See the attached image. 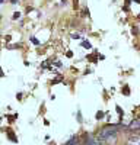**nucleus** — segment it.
Listing matches in <instances>:
<instances>
[{"label": "nucleus", "instance_id": "obj_21", "mask_svg": "<svg viewBox=\"0 0 140 145\" xmlns=\"http://www.w3.org/2000/svg\"><path fill=\"white\" fill-rule=\"evenodd\" d=\"M101 145H105V144H101Z\"/></svg>", "mask_w": 140, "mask_h": 145}, {"label": "nucleus", "instance_id": "obj_2", "mask_svg": "<svg viewBox=\"0 0 140 145\" xmlns=\"http://www.w3.org/2000/svg\"><path fill=\"white\" fill-rule=\"evenodd\" d=\"M128 129L130 131H139L140 129V119H133L130 125H128Z\"/></svg>", "mask_w": 140, "mask_h": 145}, {"label": "nucleus", "instance_id": "obj_19", "mask_svg": "<svg viewBox=\"0 0 140 145\" xmlns=\"http://www.w3.org/2000/svg\"><path fill=\"white\" fill-rule=\"evenodd\" d=\"M10 3H13V5H16V3H19V0H10Z\"/></svg>", "mask_w": 140, "mask_h": 145}, {"label": "nucleus", "instance_id": "obj_18", "mask_svg": "<svg viewBox=\"0 0 140 145\" xmlns=\"http://www.w3.org/2000/svg\"><path fill=\"white\" fill-rule=\"evenodd\" d=\"M98 58H99V59H105V55H102V54H98Z\"/></svg>", "mask_w": 140, "mask_h": 145}, {"label": "nucleus", "instance_id": "obj_13", "mask_svg": "<svg viewBox=\"0 0 140 145\" xmlns=\"http://www.w3.org/2000/svg\"><path fill=\"white\" fill-rule=\"evenodd\" d=\"M131 33H133V35H139V28H137V26H133V28H131Z\"/></svg>", "mask_w": 140, "mask_h": 145}, {"label": "nucleus", "instance_id": "obj_14", "mask_svg": "<svg viewBox=\"0 0 140 145\" xmlns=\"http://www.w3.org/2000/svg\"><path fill=\"white\" fill-rule=\"evenodd\" d=\"M66 57H67V58H73V51H70V50L66 51Z\"/></svg>", "mask_w": 140, "mask_h": 145}, {"label": "nucleus", "instance_id": "obj_9", "mask_svg": "<svg viewBox=\"0 0 140 145\" xmlns=\"http://www.w3.org/2000/svg\"><path fill=\"white\" fill-rule=\"evenodd\" d=\"M31 42H32V45H35V46H38V45H40V41L35 38V36H31Z\"/></svg>", "mask_w": 140, "mask_h": 145}, {"label": "nucleus", "instance_id": "obj_4", "mask_svg": "<svg viewBox=\"0 0 140 145\" xmlns=\"http://www.w3.org/2000/svg\"><path fill=\"white\" fill-rule=\"evenodd\" d=\"M121 93L124 94V96H130V87H128V84H124L123 86V90H121Z\"/></svg>", "mask_w": 140, "mask_h": 145}, {"label": "nucleus", "instance_id": "obj_10", "mask_svg": "<svg viewBox=\"0 0 140 145\" xmlns=\"http://www.w3.org/2000/svg\"><path fill=\"white\" fill-rule=\"evenodd\" d=\"M76 118H77V120H79V123H82V122H83V118H82V112H80V110L77 112Z\"/></svg>", "mask_w": 140, "mask_h": 145}, {"label": "nucleus", "instance_id": "obj_12", "mask_svg": "<svg viewBox=\"0 0 140 145\" xmlns=\"http://www.w3.org/2000/svg\"><path fill=\"white\" fill-rule=\"evenodd\" d=\"M19 18H20V12H15L13 16H12V19H15V20H16V19H19Z\"/></svg>", "mask_w": 140, "mask_h": 145}, {"label": "nucleus", "instance_id": "obj_1", "mask_svg": "<svg viewBox=\"0 0 140 145\" xmlns=\"http://www.w3.org/2000/svg\"><path fill=\"white\" fill-rule=\"evenodd\" d=\"M123 123H117V125H107V126H104L101 131H99V134H98V142H102L105 138H108V137H112V135H117V132H118V129L121 128Z\"/></svg>", "mask_w": 140, "mask_h": 145}, {"label": "nucleus", "instance_id": "obj_15", "mask_svg": "<svg viewBox=\"0 0 140 145\" xmlns=\"http://www.w3.org/2000/svg\"><path fill=\"white\" fill-rule=\"evenodd\" d=\"M70 36H72L73 39H80V38H82V36H80V35H77V33H72Z\"/></svg>", "mask_w": 140, "mask_h": 145}, {"label": "nucleus", "instance_id": "obj_8", "mask_svg": "<svg viewBox=\"0 0 140 145\" xmlns=\"http://www.w3.org/2000/svg\"><path fill=\"white\" fill-rule=\"evenodd\" d=\"M115 109H117V112H118V116H120V118H123V116H124V110H123V109H121L118 105L115 106Z\"/></svg>", "mask_w": 140, "mask_h": 145}, {"label": "nucleus", "instance_id": "obj_7", "mask_svg": "<svg viewBox=\"0 0 140 145\" xmlns=\"http://www.w3.org/2000/svg\"><path fill=\"white\" fill-rule=\"evenodd\" d=\"M80 45L83 46V48H86V50H90V48H92V44H90L89 41H83V42H82Z\"/></svg>", "mask_w": 140, "mask_h": 145}, {"label": "nucleus", "instance_id": "obj_5", "mask_svg": "<svg viewBox=\"0 0 140 145\" xmlns=\"http://www.w3.org/2000/svg\"><path fill=\"white\" fill-rule=\"evenodd\" d=\"M53 61V59H47V61H44L42 64H41V68L42 70H50L51 67H50V63Z\"/></svg>", "mask_w": 140, "mask_h": 145}, {"label": "nucleus", "instance_id": "obj_11", "mask_svg": "<svg viewBox=\"0 0 140 145\" xmlns=\"http://www.w3.org/2000/svg\"><path fill=\"white\" fill-rule=\"evenodd\" d=\"M61 78H63L61 76H58V78H55V80H51V84H57V83H60V81H63Z\"/></svg>", "mask_w": 140, "mask_h": 145}, {"label": "nucleus", "instance_id": "obj_16", "mask_svg": "<svg viewBox=\"0 0 140 145\" xmlns=\"http://www.w3.org/2000/svg\"><path fill=\"white\" fill-rule=\"evenodd\" d=\"M53 63H54V65H55L57 68H60V67H61V61H54V59H53Z\"/></svg>", "mask_w": 140, "mask_h": 145}, {"label": "nucleus", "instance_id": "obj_3", "mask_svg": "<svg viewBox=\"0 0 140 145\" xmlns=\"http://www.w3.org/2000/svg\"><path fill=\"white\" fill-rule=\"evenodd\" d=\"M7 138L12 141V142H18V138H16V135H15V132L12 131V129H7Z\"/></svg>", "mask_w": 140, "mask_h": 145}, {"label": "nucleus", "instance_id": "obj_6", "mask_svg": "<svg viewBox=\"0 0 140 145\" xmlns=\"http://www.w3.org/2000/svg\"><path fill=\"white\" fill-rule=\"evenodd\" d=\"M104 118H105V112L98 110V112H96V115H95V119H96V120H101V119H104Z\"/></svg>", "mask_w": 140, "mask_h": 145}, {"label": "nucleus", "instance_id": "obj_17", "mask_svg": "<svg viewBox=\"0 0 140 145\" xmlns=\"http://www.w3.org/2000/svg\"><path fill=\"white\" fill-rule=\"evenodd\" d=\"M22 97H23L22 93H18V94H16V99H18V100H22Z\"/></svg>", "mask_w": 140, "mask_h": 145}, {"label": "nucleus", "instance_id": "obj_20", "mask_svg": "<svg viewBox=\"0 0 140 145\" xmlns=\"http://www.w3.org/2000/svg\"><path fill=\"white\" fill-rule=\"evenodd\" d=\"M133 2H136V3H140V0H133Z\"/></svg>", "mask_w": 140, "mask_h": 145}]
</instances>
